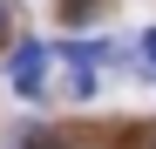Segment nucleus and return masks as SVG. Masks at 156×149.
Returning <instances> with one entry per match:
<instances>
[{"label": "nucleus", "mask_w": 156, "mask_h": 149, "mask_svg": "<svg viewBox=\"0 0 156 149\" xmlns=\"http://www.w3.org/2000/svg\"><path fill=\"white\" fill-rule=\"evenodd\" d=\"M143 149H156V136H149V142H143Z\"/></svg>", "instance_id": "6"}, {"label": "nucleus", "mask_w": 156, "mask_h": 149, "mask_svg": "<svg viewBox=\"0 0 156 149\" xmlns=\"http://www.w3.org/2000/svg\"><path fill=\"white\" fill-rule=\"evenodd\" d=\"M102 14V0H68V20H75V27H82V20H95Z\"/></svg>", "instance_id": "3"}, {"label": "nucleus", "mask_w": 156, "mask_h": 149, "mask_svg": "<svg viewBox=\"0 0 156 149\" xmlns=\"http://www.w3.org/2000/svg\"><path fill=\"white\" fill-rule=\"evenodd\" d=\"M68 102H95V68H75L68 74Z\"/></svg>", "instance_id": "2"}, {"label": "nucleus", "mask_w": 156, "mask_h": 149, "mask_svg": "<svg viewBox=\"0 0 156 149\" xmlns=\"http://www.w3.org/2000/svg\"><path fill=\"white\" fill-rule=\"evenodd\" d=\"M48 68H55V47H48V41H20L14 54H7V81H14V95L41 102V95H48Z\"/></svg>", "instance_id": "1"}, {"label": "nucleus", "mask_w": 156, "mask_h": 149, "mask_svg": "<svg viewBox=\"0 0 156 149\" xmlns=\"http://www.w3.org/2000/svg\"><path fill=\"white\" fill-rule=\"evenodd\" d=\"M0 41H7V0H0Z\"/></svg>", "instance_id": "5"}, {"label": "nucleus", "mask_w": 156, "mask_h": 149, "mask_svg": "<svg viewBox=\"0 0 156 149\" xmlns=\"http://www.w3.org/2000/svg\"><path fill=\"white\" fill-rule=\"evenodd\" d=\"M136 68H143V74H156V27L143 34V61H136Z\"/></svg>", "instance_id": "4"}]
</instances>
